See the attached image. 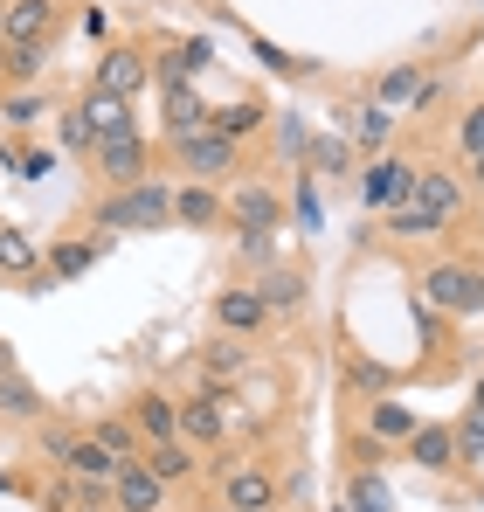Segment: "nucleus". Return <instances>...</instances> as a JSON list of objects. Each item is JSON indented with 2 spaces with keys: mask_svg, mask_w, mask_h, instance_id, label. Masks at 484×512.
I'll list each match as a JSON object with an SVG mask.
<instances>
[{
  "mask_svg": "<svg viewBox=\"0 0 484 512\" xmlns=\"http://www.w3.org/2000/svg\"><path fill=\"white\" fill-rule=\"evenodd\" d=\"M111 499L118 512H166V485L132 457V464H118V478H111Z\"/></svg>",
  "mask_w": 484,
  "mask_h": 512,
  "instance_id": "10",
  "label": "nucleus"
},
{
  "mask_svg": "<svg viewBox=\"0 0 484 512\" xmlns=\"http://www.w3.org/2000/svg\"><path fill=\"white\" fill-rule=\"evenodd\" d=\"M90 243H56V256H49V277H77V270H90Z\"/></svg>",
  "mask_w": 484,
  "mask_h": 512,
  "instance_id": "31",
  "label": "nucleus"
},
{
  "mask_svg": "<svg viewBox=\"0 0 484 512\" xmlns=\"http://www.w3.org/2000/svg\"><path fill=\"white\" fill-rule=\"evenodd\" d=\"M215 215H222V194H215V187H201V180H194V187H180V194H173V222L208 229Z\"/></svg>",
  "mask_w": 484,
  "mask_h": 512,
  "instance_id": "19",
  "label": "nucleus"
},
{
  "mask_svg": "<svg viewBox=\"0 0 484 512\" xmlns=\"http://www.w3.org/2000/svg\"><path fill=\"white\" fill-rule=\"evenodd\" d=\"M471 173H478V187H484V153H478V160H471Z\"/></svg>",
  "mask_w": 484,
  "mask_h": 512,
  "instance_id": "45",
  "label": "nucleus"
},
{
  "mask_svg": "<svg viewBox=\"0 0 484 512\" xmlns=\"http://www.w3.org/2000/svg\"><path fill=\"white\" fill-rule=\"evenodd\" d=\"M173 423H180V443H222V395H194V402H180L173 409Z\"/></svg>",
  "mask_w": 484,
  "mask_h": 512,
  "instance_id": "12",
  "label": "nucleus"
},
{
  "mask_svg": "<svg viewBox=\"0 0 484 512\" xmlns=\"http://www.w3.org/2000/svg\"><path fill=\"white\" fill-rule=\"evenodd\" d=\"M242 367H249V353H242L236 333H222V340L208 346V381H236Z\"/></svg>",
  "mask_w": 484,
  "mask_h": 512,
  "instance_id": "28",
  "label": "nucleus"
},
{
  "mask_svg": "<svg viewBox=\"0 0 484 512\" xmlns=\"http://www.w3.org/2000/svg\"><path fill=\"white\" fill-rule=\"evenodd\" d=\"M77 512H97V506H77Z\"/></svg>",
  "mask_w": 484,
  "mask_h": 512,
  "instance_id": "48",
  "label": "nucleus"
},
{
  "mask_svg": "<svg viewBox=\"0 0 484 512\" xmlns=\"http://www.w3.org/2000/svg\"><path fill=\"white\" fill-rule=\"evenodd\" d=\"M277 146H284V153H305V125H298V118H284V132H277Z\"/></svg>",
  "mask_w": 484,
  "mask_h": 512,
  "instance_id": "40",
  "label": "nucleus"
},
{
  "mask_svg": "<svg viewBox=\"0 0 484 512\" xmlns=\"http://www.w3.org/2000/svg\"><path fill=\"white\" fill-rule=\"evenodd\" d=\"M457 208H464L457 173H415L408 201H402V208H388V229H395V236H436V229L457 222Z\"/></svg>",
  "mask_w": 484,
  "mask_h": 512,
  "instance_id": "1",
  "label": "nucleus"
},
{
  "mask_svg": "<svg viewBox=\"0 0 484 512\" xmlns=\"http://www.w3.org/2000/svg\"><path fill=\"white\" fill-rule=\"evenodd\" d=\"M77 118L90 125V146H104V139H139V125H132V104L125 97H83L77 104Z\"/></svg>",
  "mask_w": 484,
  "mask_h": 512,
  "instance_id": "9",
  "label": "nucleus"
},
{
  "mask_svg": "<svg viewBox=\"0 0 484 512\" xmlns=\"http://www.w3.org/2000/svg\"><path fill=\"white\" fill-rule=\"evenodd\" d=\"M471 409H478V416H484V374H478V402H471Z\"/></svg>",
  "mask_w": 484,
  "mask_h": 512,
  "instance_id": "44",
  "label": "nucleus"
},
{
  "mask_svg": "<svg viewBox=\"0 0 484 512\" xmlns=\"http://www.w3.org/2000/svg\"><path fill=\"white\" fill-rule=\"evenodd\" d=\"M173 222V187L166 180H132L97 201V229H160Z\"/></svg>",
  "mask_w": 484,
  "mask_h": 512,
  "instance_id": "2",
  "label": "nucleus"
},
{
  "mask_svg": "<svg viewBox=\"0 0 484 512\" xmlns=\"http://www.w3.org/2000/svg\"><path fill=\"white\" fill-rule=\"evenodd\" d=\"M0 77H7V42H0Z\"/></svg>",
  "mask_w": 484,
  "mask_h": 512,
  "instance_id": "46",
  "label": "nucleus"
},
{
  "mask_svg": "<svg viewBox=\"0 0 484 512\" xmlns=\"http://www.w3.org/2000/svg\"><path fill=\"white\" fill-rule=\"evenodd\" d=\"M346 132L367 146V153H381L388 146V132H395V111L388 104H367V111H346Z\"/></svg>",
  "mask_w": 484,
  "mask_h": 512,
  "instance_id": "20",
  "label": "nucleus"
},
{
  "mask_svg": "<svg viewBox=\"0 0 484 512\" xmlns=\"http://www.w3.org/2000/svg\"><path fill=\"white\" fill-rule=\"evenodd\" d=\"M242 256L249 263H270V229H242Z\"/></svg>",
  "mask_w": 484,
  "mask_h": 512,
  "instance_id": "37",
  "label": "nucleus"
},
{
  "mask_svg": "<svg viewBox=\"0 0 484 512\" xmlns=\"http://www.w3.org/2000/svg\"><path fill=\"white\" fill-rule=\"evenodd\" d=\"M229 215H236L242 229H277V215H284V201L263 187V180H242L236 194H229Z\"/></svg>",
  "mask_w": 484,
  "mask_h": 512,
  "instance_id": "13",
  "label": "nucleus"
},
{
  "mask_svg": "<svg viewBox=\"0 0 484 512\" xmlns=\"http://www.w3.org/2000/svg\"><path fill=\"white\" fill-rule=\"evenodd\" d=\"M90 153H97V173L118 180V187L146 180V146H139V139H104V146H90Z\"/></svg>",
  "mask_w": 484,
  "mask_h": 512,
  "instance_id": "14",
  "label": "nucleus"
},
{
  "mask_svg": "<svg viewBox=\"0 0 484 512\" xmlns=\"http://www.w3.org/2000/svg\"><path fill=\"white\" fill-rule=\"evenodd\" d=\"M429 97H436V84L422 70H388L381 77V104H429Z\"/></svg>",
  "mask_w": 484,
  "mask_h": 512,
  "instance_id": "24",
  "label": "nucleus"
},
{
  "mask_svg": "<svg viewBox=\"0 0 484 512\" xmlns=\"http://www.w3.org/2000/svg\"><path fill=\"white\" fill-rule=\"evenodd\" d=\"M90 443H97V450H111L118 464H132V457H139V429H132V423H118V416L90 423Z\"/></svg>",
  "mask_w": 484,
  "mask_h": 512,
  "instance_id": "25",
  "label": "nucleus"
},
{
  "mask_svg": "<svg viewBox=\"0 0 484 512\" xmlns=\"http://www.w3.org/2000/svg\"><path fill=\"white\" fill-rule=\"evenodd\" d=\"M422 305H429V312H484V270L429 263V270H422Z\"/></svg>",
  "mask_w": 484,
  "mask_h": 512,
  "instance_id": "3",
  "label": "nucleus"
},
{
  "mask_svg": "<svg viewBox=\"0 0 484 512\" xmlns=\"http://www.w3.org/2000/svg\"><path fill=\"white\" fill-rule=\"evenodd\" d=\"M0 277H35V243L21 229H0Z\"/></svg>",
  "mask_w": 484,
  "mask_h": 512,
  "instance_id": "26",
  "label": "nucleus"
},
{
  "mask_svg": "<svg viewBox=\"0 0 484 512\" xmlns=\"http://www.w3.org/2000/svg\"><path fill=\"white\" fill-rule=\"evenodd\" d=\"M0 21H7V0H0Z\"/></svg>",
  "mask_w": 484,
  "mask_h": 512,
  "instance_id": "47",
  "label": "nucleus"
},
{
  "mask_svg": "<svg viewBox=\"0 0 484 512\" xmlns=\"http://www.w3.org/2000/svg\"><path fill=\"white\" fill-rule=\"evenodd\" d=\"M457 457H484V416H478V409L457 423Z\"/></svg>",
  "mask_w": 484,
  "mask_h": 512,
  "instance_id": "35",
  "label": "nucleus"
},
{
  "mask_svg": "<svg viewBox=\"0 0 484 512\" xmlns=\"http://www.w3.org/2000/svg\"><path fill=\"white\" fill-rule=\"evenodd\" d=\"M222 506H229V512H270V506H277L270 471H263V464H236V471L222 478Z\"/></svg>",
  "mask_w": 484,
  "mask_h": 512,
  "instance_id": "11",
  "label": "nucleus"
},
{
  "mask_svg": "<svg viewBox=\"0 0 484 512\" xmlns=\"http://www.w3.org/2000/svg\"><path fill=\"white\" fill-rule=\"evenodd\" d=\"M346 512H388V485H381L374 471H360L353 492H346Z\"/></svg>",
  "mask_w": 484,
  "mask_h": 512,
  "instance_id": "29",
  "label": "nucleus"
},
{
  "mask_svg": "<svg viewBox=\"0 0 484 512\" xmlns=\"http://www.w3.org/2000/svg\"><path fill=\"white\" fill-rule=\"evenodd\" d=\"M173 160L194 173V180H222V173L236 167V146H229L222 132L194 125V132H173Z\"/></svg>",
  "mask_w": 484,
  "mask_h": 512,
  "instance_id": "5",
  "label": "nucleus"
},
{
  "mask_svg": "<svg viewBox=\"0 0 484 512\" xmlns=\"http://www.w3.org/2000/svg\"><path fill=\"white\" fill-rule=\"evenodd\" d=\"M160 104H166V132H194V125H208V104H201V90H194V84H160Z\"/></svg>",
  "mask_w": 484,
  "mask_h": 512,
  "instance_id": "16",
  "label": "nucleus"
},
{
  "mask_svg": "<svg viewBox=\"0 0 484 512\" xmlns=\"http://www.w3.org/2000/svg\"><path fill=\"white\" fill-rule=\"evenodd\" d=\"M256 125H263V104H222V111H208V132H222L229 146H242Z\"/></svg>",
  "mask_w": 484,
  "mask_h": 512,
  "instance_id": "21",
  "label": "nucleus"
},
{
  "mask_svg": "<svg viewBox=\"0 0 484 512\" xmlns=\"http://www.w3.org/2000/svg\"><path fill=\"white\" fill-rule=\"evenodd\" d=\"M0 416H14V423H35V416H42V395H35V381H21V374H0Z\"/></svg>",
  "mask_w": 484,
  "mask_h": 512,
  "instance_id": "23",
  "label": "nucleus"
},
{
  "mask_svg": "<svg viewBox=\"0 0 484 512\" xmlns=\"http://www.w3.org/2000/svg\"><path fill=\"white\" fill-rule=\"evenodd\" d=\"M63 464L77 471L83 485H111V478H118V457H111V450H97L90 436H77V443H70V457H63Z\"/></svg>",
  "mask_w": 484,
  "mask_h": 512,
  "instance_id": "17",
  "label": "nucleus"
},
{
  "mask_svg": "<svg viewBox=\"0 0 484 512\" xmlns=\"http://www.w3.org/2000/svg\"><path fill=\"white\" fill-rule=\"evenodd\" d=\"M70 443H77L70 429H49V436H42V450H49V457H70Z\"/></svg>",
  "mask_w": 484,
  "mask_h": 512,
  "instance_id": "41",
  "label": "nucleus"
},
{
  "mask_svg": "<svg viewBox=\"0 0 484 512\" xmlns=\"http://www.w3.org/2000/svg\"><path fill=\"white\" fill-rule=\"evenodd\" d=\"M14 167L28 173V180H42V173H49V153H21V160H14Z\"/></svg>",
  "mask_w": 484,
  "mask_h": 512,
  "instance_id": "42",
  "label": "nucleus"
},
{
  "mask_svg": "<svg viewBox=\"0 0 484 512\" xmlns=\"http://www.w3.org/2000/svg\"><path fill=\"white\" fill-rule=\"evenodd\" d=\"M146 84V49H104V63H97V77H90V90L97 97H125L132 104V90Z\"/></svg>",
  "mask_w": 484,
  "mask_h": 512,
  "instance_id": "8",
  "label": "nucleus"
},
{
  "mask_svg": "<svg viewBox=\"0 0 484 512\" xmlns=\"http://www.w3.org/2000/svg\"><path fill=\"white\" fill-rule=\"evenodd\" d=\"M408 187H415V167H408V160H395V153H374V160L360 167V180H353L360 208H402Z\"/></svg>",
  "mask_w": 484,
  "mask_h": 512,
  "instance_id": "4",
  "label": "nucleus"
},
{
  "mask_svg": "<svg viewBox=\"0 0 484 512\" xmlns=\"http://www.w3.org/2000/svg\"><path fill=\"white\" fill-rule=\"evenodd\" d=\"M249 49H256V56H263V63H270V70H284V77H291V70H298V63H291V56H284V49H277V42H249Z\"/></svg>",
  "mask_w": 484,
  "mask_h": 512,
  "instance_id": "39",
  "label": "nucleus"
},
{
  "mask_svg": "<svg viewBox=\"0 0 484 512\" xmlns=\"http://www.w3.org/2000/svg\"><path fill=\"white\" fill-rule=\"evenodd\" d=\"M146 471H153L160 485L187 478V471H194V443H180V436H173V443H153V450H146Z\"/></svg>",
  "mask_w": 484,
  "mask_h": 512,
  "instance_id": "22",
  "label": "nucleus"
},
{
  "mask_svg": "<svg viewBox=\"0 0 484 512\" xmlns=\"http://www.w3.org/2000/svg\"><path fill=\"white\" fill-rule=\"evenodd\" d=\"M374 436H415V416H408L402 402H381L374 409Z\"/></svg>",
  "mask_w": 484,
  "mask_h": 512,
  "instance_id": "33",
  "label": "nucleus"
},
{
  "mask_svg": "<svg viewBox=\"0 0 484 512\" xmlns=\"http://www.w3.org/2000/svg\"><path fill=\"white\" fill-rule=\"evenodd\" d=\"M312 167H319V173H346V167H353L346 139H312Z\"/></svg>",
  "mask_w": 484,
  "mask_h": 512,
  "instance_id": "32",
  "label": "nucleus"
},
{
  "mask_svg": "<svg viewBox=\"0 0 484 512\" xmlns=\"http://www.w3.org/2000/svg\"><path fill=\"white\" fill-rule=\"evenodd\" d=\"M56 0H7V21H0V42L7 49H28V42H49V28H56Z\"/></svg>",
  "mask_w": 484,
  "mask_h": 512,
  "instance_id": "6",
  "label": "nucleus"
},
{
  "mask_svg": "<svg viewBox=\"0 0 484 512\" xmlns=\"http://www.w3.org/2000/svg\"><path fill=\"white\" fill-rule=\"evenodd\" d=\"M256 298H263L270 312H291V305L305 298V284H298V270H270V277L256 284Z\"/></svg>",
  "mask_w": 484,
  "mask_h": 512,
  "instance_id": "27",
  "label": "nucleus"
},
{
  "mask_svg": "<svg viewBox=\"0 0 484 512\" xmlns=\"http://www.w3.org/2000/svg\"><path fill=\"white\" fill-rule=\"evenodd\" d=\"M215 512H229V506H215Z\"/></svg>",
  "mask_w": 484,
  "mask_h": 512,
  "instance_id": "49",
  "label": "nucleus"
},
{
  "mask_svg": "<svg viewBox=\"0 0 484 512\" xmlns=\"http://www.w3.org/2000/svg\"><path fill=\"white\" fill-rule=\"evenodd\" d=\"M173 409H180V402H173V395H139V436H146V443H173V436H180V423H173Z\"/></svg>",
  "mask_w": 484,
  "mask_h": 512,
  "instance_id": "18",
  "label": "nucleus"
},
{
  "mask_svg": "<svg viewBox=\"0 0 484 512\" xmlns=\"http://www.w3.org/2000/svg\"><path fill=\"white\" fill-rule=\"evenodd\" d=\"M408 457L415 464H429V471H450L457 464V429H443V423H415V436H408Z\"/></svg>",
  "mask_w": 484,
  "mask_h": 512,
  "instance_id": "15",
  "label": "nucleus"
},
{
  "mask_svg": "<svg viewBox=\"0 0 484 512\" xmlns=\"http://www.w3.org/2000/svg\"><path fill=\"white\" fill-rule=\"evenodd\" d=\"M63 146H70V153H90V125H83L77 111H70V125H63Z\"/></svg>",
  "mask_w": 484,
  "mask_h": 512,
  "instance_id": "38",
  "label": "nucleus"
},
{
  "mask_svg": "<svg viewBox=\"0 0 484 512\" xmlns=\"http://www.w3.org/2000/svg\"><path fill=\"white\" fill-rule=\"evenodd\" d=\"M0 374H21V360H14V346H0Z\"/></svg>",
  "mask_w": 484,
  "mask_h": 512,
  "instance_id": "43",
  "label": "nucleus"
},
{
  "mask_svg": "<svg viewBox=\"0 0 484 512\" xmlns=\"http://www.w3.org/2000/svg\"><path fill=\"white\" fill-rule=\"evenodd\" d=\"M457 146H464V160H478L484 153V104L464 111V125H457Z\"/></svg>",
  "mask_w": 484,
  "mask_h": 512,
  "instance_id": "34",
  "label": "nucleus"
},
{
  "mask_svg": "<svg viewBox=\"0 0 484 512\" xmlns=\"http://www.w3.org/2000/svg\"><path fill=\"white\" fill-rule=\"evenodd\" d=\"M215 326H222V333H236V340H249V333H263V326H270V305L256 298V284H229V291L215 298Z\"/></svg>",
  "mask_w": 484,
  "mask_h": 512,
  "instance_id": "7",
  "label": "nucleus"
},
{
  "mask_svg": "<svg viewBox=\"0 0 484 512\" xmlns=\"http://www.w3.org/2000/svg\"><path fill=\"white\" fill-rule=\"evenodd\" d=\"M49 63V42H28V49H7V77H21V84H35V70Z\"/></svg>",
  "mask_w": 484,
  "mask_h": 512,
  "instance_id": "30",
  "label": "nucleus"
},
{
  "mask_svg": "<svg viewBox=\"0 0 484 512\" xmlns=\"http://www.w3.org/2000/svg\"><path fill=\"white\" fill-rule=\"evenodd\" d=\"M298 222H305V229H319V222H325V208H319V194H312V180L298 187Z\"/></svg>",
  "mask_w": 484,
  "mask_h": 512,
  "instance_id": "36",
  "label": "nucleus"
}]
</instances>
